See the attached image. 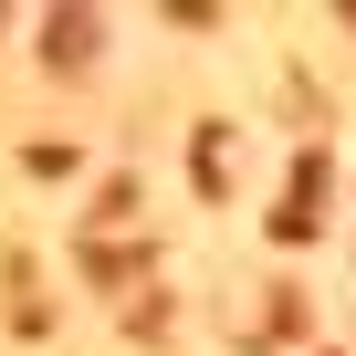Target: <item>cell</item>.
Returning <instances> with one entry per match:
<instances>
[{"mask_svg": "<svg viewBox=\"0 0 356 356\" xmlns=\"http://www.w3.org/2000/svg\"><path fill=\"white\" fill-rule=\"evenodd\" d=\"M74 53H95V22H74V11H53V63H74Z\"/></svg>", "mask_w": 356, "mask_h": 356, "instance_id": "obj_1", "label": "cell"}]
</instances>
